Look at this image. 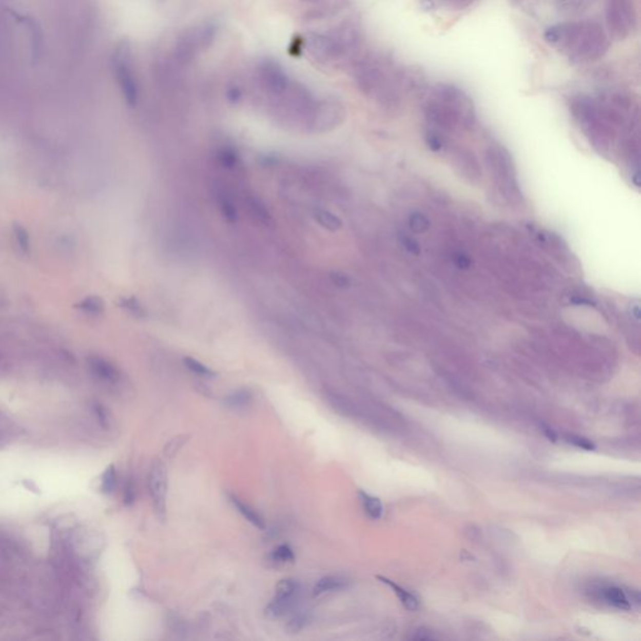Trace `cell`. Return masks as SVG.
Segmentation results:
<instances>
[{
    "label": "cell",
    "instance_id": "obj_11",
    "mask_svg": "<svg viewBox=\"0 0 641 641\" xmlns=\"http://www.w3.org/2000/svg\"><path fill=\"white\" fill-rule=\"evenodd\" d=\"M315 218L322 227L331 230V232H335V230L340 229L342 227V221L331 210L317 209L315 213Z\"/></svg>",
    "mask_w": 641,
    "mask_h": 641
},
{
    "label": "cell",
    "instance_id": "obj_1",
    "mask_svg": "<svg viewBox=\"0 0 641 641\" xmlns=\"http://www.w3.org/2000/svg\"><path fill=\"white\" fill-rule=\"evenodd\" d=\"M300 592V584L295 579H283L278 582L276 594L269 605L267 606L266 614L268 617L276 619L286 614L292 608L293 603L297 599Z\"/></svg>",
    "mask_w": 641,
    "mask_h": 641
},
{
    "label": "cell",
    "instance_id": "obj_14",
    "mask_svg": "<svg viewBox=\"0 0 641 641\" xmlns=\"http://www.w3.org/2000/svg\"><path fill=\"white\" fill-rule=\"evenodd\" d=\"M409 224L412 232L415 233H423L430 228L429 219L422 213H414V215L410 216Z\"/></svg>",
    "mask_w": 641,
    "mask_h": 641
},
{
    "label": "cell",
    "instance_id": "obj_3",
    "mask_svg": "<svg viewBox=\"0 0 641 641\" xmlns=\"http://www.w3.org/2000/svg\"><path fill=\"white\" fill-rule=\"evenodd\" d=\"M167 485V472L164 465L159 460H156L149 472V492L157 514L161 518L166 516Z\"/></svg>",
    "mask_w": 641,
    "mask_h": 641
},
{
    "label": "cell",
    "instance_id": "obj_20",
    "mask_svg": "<svg viewBox=\"0 0 641 641\" xmlns=\"http://www.w3.org/2000/svg\"><path fill=\"white\" fill-rule=\"evenodd\" d=\"M14 232H15V237L16 241H18L19 247L24 250V252H28L29 250V236H28L27 230L24 228H22L21 226H15L14 227Z\"/></svg>",
    "mask_w": 641,
    "mask_h": 641
},
{
    "label": "cell",
    "instance_id": "obj_19",
    "mask_svg": "<svg viewBox=\"0 0 641 641\" xmlns=\"http://www.w3.org/2000/svg\"><path fill=\"white\" fill-rule=\"evenodd\" d=\"M400 241H401V243H402V246L406 248L407 252L412 253V255H415V256H418L421 253L420 243H418L415 238L410 237V236L402 233L400 237Z\"/></svg>",
    "mask_w": 641,
    "mask_h": 641
},
{
    "label": "cell",
    "instance_id": "obj_24",
    "mask_svg": "<svg viewBox=\"0 0 641 641\" xmlns=\"http://www.w3.org/2000/svg\"><path fill=\"white\" fill-rule=\"evenodd\" d=\"M82 308L87 309L90 313H98L102 309V302L98 298H88L82 303Z\"/></svg>",
    "mask_w": 641,
    "mask_h": 641
},
{
    "label": "cell",
    "instance_id": "obj_21",
    "mask_svg": "<svg viewBox=\"0 0 641 641\" xmlns=\"http://www.w3.org/2000/svg\"><path fill=\"white\" fill-rule=\"evenodd\" d=\"M329 278H331L333 284H336L337 287H342V288L348 287L351 284V279H349L348 276L342 272H332L329 275Z\"/></svg>",
    "mask_w": 641,
    "mask_h": 641
},
{
    "label": "cell",
    "instance_id": "obj_18",
    "mask_svg": "<svg viewBox=\"0 0 641 641\" xmlns=\"http://www.w3.org/2000/svg\"><path fill=\"white\" fill-rule=\"evenodd\" d=\"M565 438H566V441H568L569 443H571V445L579 447V449L586 450V451H594V450L596 449V446H595L594 443L591 442V441L588 440V438H585V437H580V436L571 435V436H566Z\"/></svg>",
    "mask_w": 641,
    "mask_h": 641
},
{
    "label": "cell",
    "instance_id": "obj_7",
    "mask_svg": "<svg viewBox=\"0 0 641 641\" xmlns=\"http://www.w3.org/2000/svg\"><path fill=\"white\" fill-rule=\"evenodd\" d=\"M347 585H348V581L344 579V577H341V576L322 577V579L317 581V584H316L315 588H313V595H315V596H318V595L326 594V592L340 591V590L347 588Z\"/></svg>",
    "mask_w": 641,
    "mask_h": 641
},
{
    "label": "cell",
    "instance_id": "obj_6",
    "mask_svg": "<svg viewBox=\"0 0 641 641\" xmlns=\"http://www.w3.org/2000/svg\"><path fill=\"white\" fill-rule=\"evenodd\" d=\"M229 500H230V502L233 503V506L238 510L239 514H241L243 517H246L247 520L252 523V525L257 526L258 529H264V526L266 525H264L263 517H262L252 506H249L248 503L242 501L241 498H238L236 495H230Z\"/></svg>",
    "mask_w": 641,
    "mask_h": 641
},
{
    "label": "cell",
    "instance_id": "obj_17",
    "mask_svg": "<svg viewBox=\"0 0 641 641\" xmlns=\"http://www.w3.org/2000/svg\"><path fill=\"white\" fill-rule=\"evenodd\" d=\"M219 208H221V212L224 216V218L229 222H235L237 219V210H236L235 206L230 203L229 199L222 198L219 201Z\"/></svg>",
    "mask_w": 641,
    "mask_h": 641
},
{
    "label": "cell",
    "instance_id": "obj_2",
    "mask_svg": "<svg viewBox=\"0 0 641 641\" xmlns=\"http://www.w3.org/2000/svg\"><path fill=\"white\" fill-rule=\"evenodd\" d=\"M114 63H115L116 79H118L119 87L123 92L125 101L129 105H134L138 99V88H137L135 79L129 64V52L127 48H121L116 52Z\"/></svg>",
    "mask_w": 641,
    "mask_h": 641
},
{
    "label": "cell",
    "instance_id": "obj_26",
    "mask_svg": "<svg viewBox=\"0 0 641 641\" xmlns=\"http://www.w3.org/2000/svg\"><path fill=\"white\" fill-rule=\"evenodd\" d=\"M455 262L461 268H469L470 264H471V261H470V258L466 255H457L455 257Z\"/></svg>",
    "mask_w": 641,
    "mask_h": 641
},
{
    "label": "cell",
    "instance_id": "obj_27",
    "mask_svg": "<svg viewBox=\"0 0 641 641\" xmlns=\"http://www.w3.org/2000/svg\"><path fill=\"white\" fill-rule=\"evenodd\" d=\"M124 304H125V307H127V308H129L130 310H133V312H134V313H138V315H142V313H143V309H142V307L139 306L138 303H137L135 300L125 301Z\"/></svg>",
    "mask_w": 641,
    "mask_h": 641
},
{
    "label": "cell",
    "instance_id": "obj_9",
    "mask_svg": "<svg viewBox=\"0 0 641 641\" xmlns=\"http://www.w3.org/2000/svg\"><path fill=\"white\" fill-rule=\"evenodd\" d=\"M358 496L361 498V502H362L364 511H366V514L370 517L373 518V520H378V518L382 517L383 506L380 498L371 496V495L366 494L364 491L358 492Z\"/></svg>",
    "mask_w": 641,
    "mask_h": 641
},
{
    "label": "cell",
    "instance_id": "obj_16",
    "mask_svg": "<svg viewBox=\"0 0 641 641\" xmlns=\"http://www.w3.org/2000/svg\"><path fill=\"white\" fill-rule=\"evenodd\" d=\"M116 485V476H115V470H114V466H109L107 470H105L104 475H103V480H102V491L104 494H110V492L114 491Z\"/></svg>",
    "mask_w": 641,
    "mask_h": 641
},
{
    "label": "cell",
    "instance_id": "obj_4",
    "mask_svg": "<svg viewBox=\"0 0 641 641\" xmlns=\"http://www.w3.org/2000/svg\"><path fill=\"white\" fill-rule=\"evenodd\" d=\"M262 74H263V81L266 82V85L272 92L281 93L286 89L287 78L277 65L268 63L262 69Z\"/></svg>",
    "mask_w": 641,
    "mask_h": 641
},
{
    "label": "cell",
    "instance_id": "obj_8",
    "mask_svg": "<svg viewBox=\"0 0 641 641\" xmlns=\"http://www.w3.org/2000/svg\"><path fill=\"white\" fill-rule=\"evenodd\" d=\"M377 579L380 581H382V582L386 584V585H389L390 588H392L393 591H395V594L397 595L398 600L403 604V606L407 609V610L414 611L418 608V600L414 594H411V592H409L407 590H404L403 588H401V586H398L397 584H395L393 581L386 579V577L377 576Z\"/></svg>",
    "mask_w": 641,
    "mask_h": 641
},
{
    "label": "cell",
    "instance_id": "obj_22",
    "mask_svg": "<svg viewBox=\"0 0 641 641\" xmlns=\"http://www.w3.org/2000/svg\"><path fill=\"white\" fill-rule=\"evenodd\" d=\"M219 161L223 166L226 167H233L236 163H237V156L229 149H224L219 153Z\"/></svg>",
    "mask_w": 641,
    "mask_h": 641
},
{
    "label": "cell",
    "instance_id": "obj_25",
    "mask_svg": "<svg viewBox=\"0 0 641 641\" xmlns=\"http://www.w3.org/2000/svg\"><path fill=\"white\" fill-rule=\"evenodd\" d=\"M427 143H429L430 147H431L434 150L441 149V147H442V141H441V138L435 134H430L429 137H427Z\"/></svg>",
    "mask_w": 641,
    "mask_h": 641
},
{
    "label": "cell",
    "instance_id": "obj_12",
    "mask_svg": "<svg viewBox=\"0 0 641 641\" xmlns=\"http://www.w3.org/2000/svg\"><path fill=\"white\" fill-rule=\"evenodd\" d=\"M183 363L189 371L196 373V375L203 376V377H213V376H216V372L213 370H210L206 364L199 362L198 360H195L192 357L183 358Z\"/></svg>",
    "mask_w": 641,
    "mask_h": 641
},
{
    "label": "cell",
    "instance_id": "obj_5",
    "mask_svg": "<svg viewBox=\"0 0 641 641\" xmlns=\"http://www.w3.org/2000/svg\"><path fill=\"white\" fill-rule=\"evenodd\" d=\"M601 595L609 605L614 606L619 610H630L631 609L630 600L620 588H616V586L606 588L601 591Z\"/></svg>",
    "mask_w": 641,
    "mask_h": 641
},
{
    "label": "cell",
    "instance_id": "obj_29",
    "mask_svg": "<svg viewBox=\"0 0 641 641\" xmlns=\"http://www.w3.org/2000/svg\"><path fill=\"white\" fill-rule=\"evenodd\" d=\"M133 486L132 483H128L127 489H125V496H124V502L125 503H132L133 500H134V491H133Z\"/></svg>",
    "mask_w": 641,
    "mask_h": 641
},
{
    "label": "cell",
    "instance_id": "obj_28",
    "mask_svg": "<svg viewBox=\"0 0 641 641\" xmlns=\"http://www.w3.org/2000/svg\"><path fill=\"white\" fill-rule=\"evenodd\" d=\"M252 207L255 208L256 210H257L258 217H261V218H267V217H268V213H267L266 208L263 207V204L258 203V202L256 201V202H253V203H252Z\"/></svg>",
    "mask_w": 641,
    "mask_h": 641
},
{
    "label": "cell",
    "instance_id": "obj_23",
    "mask_svg": "<svg viewBox=\"0 0 641 641\" xmlns=\"http://www.w3.org/2000/svg\"><path fill=\"white\" fill-rule=\"evenodd\" d=\"M306 621H307V617L304 616V615H302V614L296 615V616H293L292 619L289 620L288 625H287V629L290 631L301 630V629L304 626V624H306Z\"/></svg>",
    "mask_w": 641,
    "mask_h": 641
},
{
    "label": "cell",
    "instance_id": "obj_30",
    "mask_svg": "<svg viewBox=\"0 0 641 641\" xmlns=\"http://www.w3.org/2000/svg\"><path fill=\"white\" fill-rule=\"evenodd\" d=\"M542 430H543V434L546 435V437H548L550 441H552V442H556L557 436H556V434H555L554 430H551L548 426H542Z\"/></svg>",
    "mask_w": 641,
    "mask_h": 641
},
{
    "label": "cell",
    "instance_id": "obj_15",
    "mask_svg": "<svg viewBox=\"0 0 641 641\" xmlns=\"http://www.w3.org/2000/svg\"><path fill=\"white\" fill-rule=\"evenodd\" d=\"M250 398H252L250 393L248 391H244V390H242V391L232 393V395H230L229 397H227L226 403L229 404L230 407H236V409H239V407H244L247 403H249Z\"/></svg>",
    "mask_w": 641,
    "mask_h": 641
},
{
    "label": "cell",
    "instance_id": "obj_13",
    "mask_svg": "<svg viewBox=\"0 0 641 641\" xmlns=\"http://www.w3.org/2000/svg\"><path fill=\"white\" fill-rule=\"evenodd\" d=\"M270 558H272L273 562L277 564L293 562L295 561V554H293V550L288 545H279L277 549H275L272 551Z\"/></svg>",
    "mask_w": 641,
    "mask_h": 641
},
{
    "label": "cell",
    "instance_id": "obj_10",
    "mask_svg": "<svg viewBox=\"0 0 641 641\" xmlns=\"http://www.w3.org/2000/svg\"><path fill=\"white\" fill-rule=\"evenodd\" d=\"M90 363H92L94 372L103 380L109 381V382H115L119 378V372L116 371L115 367L108 363L107 361L102 360V358H93Z\"/></svg>",
    "mask_w": 641,
    "mask_h": 641
}]
</instances>
